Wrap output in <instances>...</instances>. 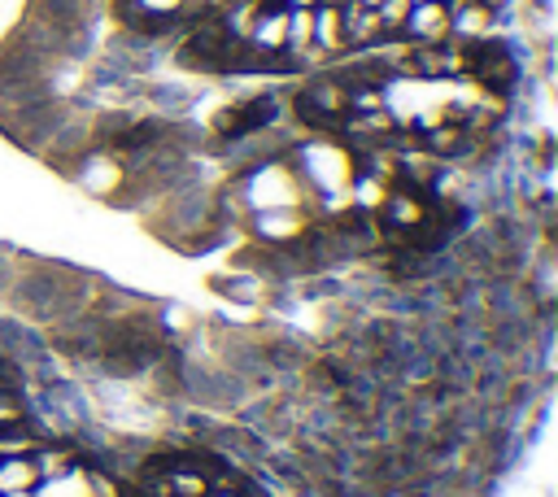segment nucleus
<instances>
[{
	"label": "nucleus",
	"instance_id": "1",
	"mask_svg": "<svg viewBox=\"0 0 558 497\" xmlns=\"http://www.w3.org/2000/svg\"><path fill=\"white\" fill-rule=\"evenodd\" d=\"M244 201L253 205V214H266V209H310L318 196L305 187V179H301L292 166L270 161V166H262V170L248 179Z\"/></svg>",
	"mask_w": 558,
	"mask_h": 497
},
{
	"label": "nucleus",
	"instance_id": "2",
	"mask_svg": "<svg viewBox=\"0 0 558 497\" xmlns=\"http://www.w3.org/2000/svg\"><path fill=\"white\" fill-rule=\"evenodd\" d=\"M105 493H100V480L92 471H83V466H70V471L48 475V480L35 484V497H105Z\"/></svg>",
	"mask_w": 558,
	"mask_h": 497
},
{
	"label": "nucleus",
	"instance_id": "3",
	"mask_svg": "<svg viewBox=\"0 0 558 497\" xmlns=\"http://www.w3.org/2000/svg\"><path fill=\"white\" fill-rule=\"evenodd\" d=\"M135 9L144 17H174L183 9V0H135Z\"/></svg>",
	"mask_w": 558,
	"mask_h": 497
},
{
	"label": "nucleus",
	"instance_id": "4",
	"mask_svg": "<svg viewBox=\"0 0 558 497\" xmlns=\"http://www.w3.org/2000/svg\"><path fill=\"white\" fill-rule=\"evenodd\" d=\"M4 497H35V488L31 493H4Z\"/></svg>",
	"mask_w": 558,
	"mask_h": 497
}]
</instances>
